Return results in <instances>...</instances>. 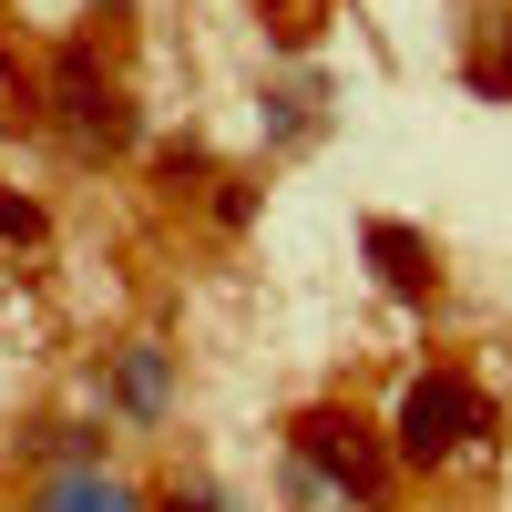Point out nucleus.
<instances>
[{
  "mask_svg": "<svg viewBox=\"0 0 512 512\" xmlns=\"http://www.w3.org/2000/svg\"><path fill=\"white\" fill-rule=\"evenodd\" d=\"M287 512H390L400 492V451L379 420H359L349 400H308L287 420V461H277Z\"/></svg>",
  "mask_w": 512,
  "mask_h": 512,
  "instance_id": "obj_1",
  "label": "nucleus"
},
{
  "mask_svg": "<svg viewBox=\"0 0 512 512\" xmlns=\"http://www.w3.org/2000/svg\"><path fill=\"white\" fill-rule=\"evenodd\" d=\"M502 431V410L472 369H420L400 410H390V451H400V472H461L472 451H492Z\"/></svg>",
  "mask_w": 512,
  "mask_h": 512,
  "instance_id": "obj_2",
  "label": "nucleus"
},
{
  "mask_svg": "<svg viewBox=\"0 0 512 512\" xmlns=\"http://www.w3.org/2000/svg\"><path fill=\"white\" fill-rule=\"evenodd\" d=\"M41 103H52V123H62L82 154H123V144H134V93L93 62V41H62V52H52Z\"/></svg>",
  "mask_w": 512,
  "mask_h": 512,
  "instance_id": "obj_3",
  "label": "nucleus"
},
{
  "mask_svg": "<svg viewBox=\"0 0 512 512\" xmlns=\"http://www.w3.org/2000/svg\"><path fill=\"white\" fill-rule=\"evenodd\" d=\"M359 256H369V277L400 297V308H431L441 297V246L420 236V226H400V216H369L359 226Z\"/></svg>",
  "mask_w": 512,
  "mask_h": 512,
  "instance_id": "obj_4",
  "label": "nucleus"
},
{
  "mask_svg": "<svg viewBox=\"0 0 512 512\" xmlns=\"http://www.w3.org/2000/svg\"><path fill=\"white\" fill-rule=\"evenodd\" d=\"M103 400H113V420L154 431V420L175 410V349H164V338H123L103 359Z\"/></svg>",
  "mask_w": 512,
  "mask_h": 512,
  "instance_id": "obj_5",
  "label": "nucleus"
},
{
  "mask_svg": "<svg viewBox=\"0 0 512 512\" xmlns=\"http://www.w3.org/2000/svg\"><path fill=\"white\" fill-rule=\"evenodd\" d=\"M21 512H154V502L123 482L113 461H72V472H41Z\"/></svg>",
  "mask_w": 512,
  "mask_h": 512,
  "instance_id": "obj_6",
  "label": "nucleus"
},
{
  "mask_svg": "<svg viewBox=\"0 0 512 512\" xmlns=\"http://www.w3.org/2000/svg\"><path fill=\"white\" fill-rule=\"evenodd\" d=\"M318 103H328V93H318L308 72L277 82V93H267V144H308V134H318Z\"/></svg>",
  "mask_w": 512,
  "mask_h": 512,
  "instance_id": "obj_7",
  "label": "nucleus"
},
{
  "mask_svg": "<svg viewBox=\"0 0 512 512\" xmlns=\"http://www.w3.org/2000/svg\"><path fill=\"white\" fill-rule=\"evenodd\" d=\"M472 93H492V103H512V11L492 21V52L472 62Z\"/></svg>",
  "mask_w": 512,
  "mask_h": 512,
  "instance_id": "obj_8",
  "label": "nucleus"
},
{
  "mask_svg": "<svg viewBox=\"0 0 512 512\" xmlns=\"http://www.w3.org/2000/svg\"><path fill=\"white\" fill-rule=\"evenodd\" d=\"M154 175H164V195H195V185H216V164H205V144H164Z\"/></svg>",
  "mask_w": 512,
  "mask_h": 512,
  "instance_id": "obj_9",
  "label": "nucleus"
},
{
  "mask_svg": "<svg viewBox=\"0 0 512 512\" xmlns=\"http://www.w3.org/2000/svg\"><path fill=\"white\" fill-rule=\"evenodd\" d=\"M318 11H328V0H267V21H277L287 52H308V41H318Z\"/></svg>",
  "mask_w": 512,
  "mask_h": 512,
  "instance_id": "obj_10",
  "label": "nucleus"
},
{
  "mask_svg": "<svg viewBox=\"0 0 512 512\" xmlns=\"http://www.w3.org/2000/svg\"><path fill=\"white\" fill-rule=\"evenodd\" d=\"M52 226H41V205L31 195H0V246H41Z\"/></svg>",
  "mask_w": 512,
  "mask_h": 512,
  "instance_id": "obj_11",
  "label": "nucleus"
},
{
  "mask_svg": "<svg viewBox=\"0 0 512 512\" xmlns=\"http://www.w3.org/2000/svg\"><path fill=\"white\" fill-rule=\"evenodd\" d=\"M154 512H236V502H226L216 482H164V502H154Z\"/></svg>",
  "mask_w": 512,
  "mask_h": 512,
  "instance_id": "obj_12",
  "label": "nucleus"
}]
</instances>
